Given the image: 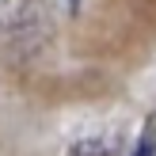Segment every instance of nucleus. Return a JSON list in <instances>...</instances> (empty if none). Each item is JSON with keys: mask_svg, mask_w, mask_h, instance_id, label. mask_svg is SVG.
Instances as JSON below:
<instances>
[{"mask_svg": "<svg viewBox=\"0 0 156 156\" xmlns=\"http://www.w3.org/2000/svg\"><path fill=\"white\" fill-rule=\"evenodd\" d=\"M38 23V0H0V34H27Z\"/></svg>", "mask_w": 156, "mask_h": 156, "instance_id": "obj_1", "label": "nucleus"}, {"mask_svg": "<svg viewBox=\"0 0 156 156\" xmlns=\"http://www.w3.org/2000/svg\"><path fill=\"white\" fill-rule=\"evenodd\" d=\"M118 152V133H95L73 145V156H114Z\"/></svg>", "mask_w": 156, "mask_h": 156, "instance_id": "obj_2", "label": "nucleus"}, {"mask_svg": "<svg viewBox=\"0 0 156 156\" xmlns=\"http://www.w3.org/2000/svg\"><path fill=\"white\" fill-rule=\"evenodd\" d=\"M129 156H156V133H152V129H145V133L137 137V145H133Z\"/></svg>", "mask_w": 156, "mask_h": 156, "instance_id": "obj_3", "label": "nucleus"}, {"mask_svg": "<svg viewBox=\"0 0 156 156\" xmlns=\"http://www.w3.org/2000/svg\"><path fill=\"white\" fill-rule=\"evenodd\" d=\"M61 4H65L69 15H80V4H84V0H61Z\"/></svg>", "mask_w": 156, "mask_h": 156, "instance_id": "obj_4", "label": "nucleus"}]
</instances>
